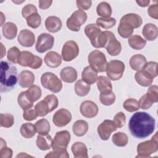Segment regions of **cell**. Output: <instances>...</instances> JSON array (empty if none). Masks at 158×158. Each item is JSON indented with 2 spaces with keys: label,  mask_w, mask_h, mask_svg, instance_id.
I'll return each mask as SVG.
<instances>
[{
  "label": "cell",
  "mask_w": 158,
  "mask_h": 158,
  "mask_svg": "<svg viewBox=\"0 0 158 158\" xmlns=\"http://www.w3.org/2000/svg\"><path fill=\"white\" fill-rule=\"evenodd\" d=\"M42 63L43 60L41 57L27 51H22L18 59V64L21 66L29 67L33 69L40 68Z\"/></svg>",
  "instance_id": "obj_6"
},
{
  "label": "cell",
  "mask_w": 158,
  "mask_h": 158,
  "mask_svg": "<svg viewBox=\"0 0 158 158\" xmlns=\"http://www.w3.org/2000/svg\"><path fill=\"white\" fill-rule=\"evenodd\" d=\"M120 22L126 23L133 28H139L143 23L141 17L138 14L133 13L125 14L121 18Z\"/></svg>",
  "instance_id": "obj_21"
},
{
  "label": "cell",
  "mask_w": 158,
  "mask_h": 158,
  "mask_svg": "<svg viewBox=\"0 0 158 158\" xmlns=\"http://www.w3.org/2000/svg\"><path fill=\"white\" fill-rule=\"evenodd\" d=\"M148 13L151 17L158 19V4L151 5L148 9Z\"/></svg>",
  "instance_id": "obj_57"
},
{
  "label": "cell",
  "mask_w": 158,
  "mask_h": 158,
  "mask_svg": "<svg viewBox=\"0 0 158 158\" xmlns=\"http://www.w3.org/2000/svg\"><path fill=\"white\" fill-rule=\"evenodd\" d=\"M44 60L46 65L51 68L58 67L62 63L60 55L55 51L48 52L46 54Z\"/></svg>",
  "instance_id": "obj_19"
},
{
  "label": "cell",
  "mask_w": 158,
  "mask_h": 158,
  "mask_svg": "<svg viewBox=\"0 0 158 158\" xmlns=\"http://www.w3.org/2000/svg\"><path fill=\"white\" fill-rule=\"evenodd\" d=\"M52 3V1H39V7L41 9H46L49 8Z\"/></svg>",
  "instance_id": "obj_59"
},
{
  "label": "cell",
  "mask_w": 158,
  "mask_h": 158,
  "mask_svg": "<svg viewBox=\"0 0 158 158\" xmlns=\"http://www.w3.org/2000/svg\"><path fill=\"white\" fill-rule=\"evenodd\" d=\"M72 152L74 157L76 158H88V149L86 145L81 142H75L72 144Z\"/></svg>",
  "instance_id": "obj_26"
},
{
  "label": "cell",
  "mask_w": 158,
  "mask_h": 158,
  "mask_svg": "<svg viewBox=\"0 0 158 158\" xmlns=\"http://www.w3.org/2000/svg\"><path fill=\"white\" fill-rule=\"evenodd\" d=\"M72 120V114L66 109H60L56 112L52 117L54 124L58 127L67 125Z\"/></svg>",
  "instance_id": "obj_14"
},
{
  "label": "cell",
  "mask_w": 158,
  "mask_h": 158,
  "mask_svg": "<svg viewBox=\"0 0 158 158\" xmlns=\"http://www.w3.org/2000/svg\"><path fill=\"white\" fill-rule=\"evenodd\" d=\"M41 23V18L38 12L34 13L27 19V25L32 28H38Z\"/></svg>",
  "instance_id": "obj_44"
},
{
  "label": "cell",
  "mask_w": 158,
  "mask_h": 158,
  "mask_svg": "<svg viewBox=\"0 0 158 158\" xmlns=\"http://www.w3.org/2000/svg\"><path fill=\"white\" fill-rule=\"evenodd\" d=\"M157 62L151 61V62H147L142 70L151 78H154L157 76Z\"/></svg>",
  "instance_id": "obj_42"
},
{
  "label": "cell",
  "mask_w": 158,
  "mask_h": 158,
  "mask_svg": "<svg viewBox=\"0 0 158 158\" xmlns=\"http://www.w3.org/2000/svg\"><path fill=\"white\" fill-rule=\"evenodd\" d=\"M42 86L53 93H59L62 88L61 80L57 75L51 72L44 73L41 77Z\"/></svg>",
  "instance_id": "obj_5"
},
{
  "label": "cell",
  "mask_w": 158,
  "mask_h": 158,
  "mask_svg": "<svg viewBox=\"0 0 158 158\" xmlns=\"http://www.w3.org/2000/svg\"><path fill=\"white\" fill-rule=\"evenodd\" d=\"M20 132L23 137L25 138H31L36 134L35 127L31 123H23L20 129Z\"/></svg>",
  "instance_id": "obj_37"
},
{
  "label": "cell",
  "mask_w": 158,
  "mask_h": 158,
  "mask_svg": "<svg viewBox=\"0 0 158 158\" xmlns=\"http://www.w3.org/2000/svg\"><path fill=\"white\" fill-rule=\"evenodd\" d=\"M35 75L31 71L23 70L19 75V85L22 88H28L33 85L35 81Z\"/></svg>",
  "instance_id": "obj_18"
},
{
  "label": "cell",
  "mask_w": 158,
  "mask_h": 158,
  "mask_svg": "<svg viewBox=\"0 0 158 158\" xmlns=\"http://www.w3.org/2000/svg\"><path fill=\"white\" fill-rule=\"evenodd\" d=\"M112 141L113 143L117 146L123 147L125 146L128 142V136L122 132H117L112 136Z\"/></svg>",
  "instance_id": "obj_38"
},
{
  "label": "cell",
  "mask_w": 158,
  "mask_h": 158,
  "mask_svg": "<svg viewBox=\"0 0 158 158\" xmlns=\"http://www.w3.org/2000/svg\"><path fill=\"white\" fill-rule=\"evenodd\" d=\"M123 106L126 110L130 112L136 111L139 109L138 101L134 98H128L125 100L123 102Z\"/></svg>",
  "instance_id": "obj_45"
},
{
  "label": "cell",
  "mask_w": 158,
  "mask_h": 158,
  "mask_svg": "<svg viewBox=\"0 0 158 158\" xmlns=\"http://www.w3.org/2000/svg\"><path fill=\"white\" fill-rule=\"evenodd\" d=\"M82 80L87 83L91 85L95 83L98 80V72L93 69L90 65L84 68L81 73Z\"/></svg>",
  "instance_id": "obj_25"
},
{
  "label": "cell",
  "mask_w": 158,
  "mask_h": 158,
  "mask_svg": "<svg viewBox=\"0 0 158 158\" xmlns=\"http://www.w3.org/2000/svg\"><path fill=\"white\" fill-rule=\"evenodd\" d=\"M99 100L104 106H111L115 101V95L112 91L102 92L100 93Z\"/></svg>",
  "instance_id": "obj_40"
},
{
  "label": "cell",
  "mask_w": 158,
  "mask_h": 158,
  "mask_svg": "<svg viewBox=\"0 0 158 158\" xmlns=\"http://www.w3.org/2000/svg\"><path fill=\"white\" fill-rule=\"evenodd\" d=\"M20 53L21 52L18 48L16 46H13L10 48L7 52V59L14 64H17L18 63V59Z\"/></svg>",
  "instance_id": "obj_48"
},
{
  "label": "cell",
  "mask_w": 158,
  "mask_h": 158,
  "mask_svg": "<svg viewBox=\"0 0 158 158\" xmlns=\"http://www.w3.org/2000/svg\"><path fill=\"white\" fill-rule=\"evenodd\" d=\"M113 122H114L117 128H122L126 122L125 115L122 112L117 113L114 117Z\"/></svg>",
  "instance_id": "obj_52"
},
{
  "label": "cell",
  "mask_w": 158,
  "mask_h": 158,
  "mask_svg": "<svg viewBox=\"0 0 158 158\" xmlns=\"http://www.w3.org/2000/svg\"><path fill=\"white\" fill-rule=\"evenodd\" d=\"M97 86L100 93L112 91V85L110 79L104 76H99L98 78Z\"/></svg>",
  "instance_id": "obj_34"
},
{
  "label": "cell",
  "mask_w": 158,
  "mask_h": 158,
  "mask_svg": "<svg viewBox=\"0 0 158 158\" xmlns=\"http://www.w3.org/2000/svg\"><path fill=\"white\" fill-rule=\"evenodd\" d=\"M142 34L146 40L148 41H154L157 37V27L153 23H146L143 28Z\"/></svg>",
  "instance_id": "obj_24"
},
{
  "label": "cell",
  "mask_w": 158,
  "mask_h": 158,
  "mask_svg": "<svg viewBox=\"0 0 158 158\" xmlns=\"http://www.w3.org/2000/svg\"><path fill=\"white\" fill-rule=\"evenodd\" d=\"M70 141V134L67 130L58 131L54 138L52 148L54 149H65Z\"/></svg>",
  "instance_id": "obj_12"
},
{
  "label": "cell",
  "mask_w": 158,
  "mask_h": 158,
  "mask_svg": "<svg viewBox=\"0 0 158 158\" xmlns=\"http://www.w3.org/2000/svg\"><path fill=\"white\" fill-rule=\"evenodd\" d=\"M48 105L50 112L56 109L58 106L59 101L57 98L54 94L47 95L43 99Z\"/></svg>",
  "instance_id": "obj_49"
},
{
  "label": "cell",
  "mask_w": 158,
  "mask_h": 158,
  "mask_svg": "<svg viewBox=\"0 0 158 158\" xmlns=\"http://www.w3.org/2000/svg\"><path fill=\"white\" fill-rule=\"evenodd\" d=\"M0 123L1 126L5 128L11 127L14 123V118L10 114H1Z\"/></svg>",
  "instance_id": "obj_46"
},
{
  "label": "cell",
  "mask_w": 158,
  "mask_h": 158,
  "mask_svg": "<svg viewBox=\"0 0 158 158\" xmlns=\"http://www.w3.org/2000/svg\"><path fill=\"white\" fill-rule=\"evenodd\" d=\"M87 20V14L84 10H77L72 13L66 22L67 28L73 31H78L81 26L84 24Z\"/></svg>",
  "instance_id": "obj_7"
},
{
  "label": "cell",
  "mask_w": 158,
  "mask_h": 158,
  "mask_svg": "<svg viewBox=\"0 0 158 158\" xmlns=\"http://www.w3.org/2000/svg\"><path fill=\"white\" fill-rule=\"evenodd\" d=\"M125 70L124 63L118 60H112L107 63L106 67V74L108 78L113 81L120 79Z\"/></svg>",
  "instance_id": "obj_8"
},
{
  "label": "cell",
  "mask_w": 158,
  "mask_h": 158,
  "mask_svg": "<svg viewBox=\"0 0 158 158\" xmlns=\"http://www.w3.org/2000/svg\"><path fill=\"white\" fill-rule=\"evenodd\" d=\"M38 12L36 7L33 4H27L25 6L22 10V15L23 18L27 19L30 15Z\"/></svg>",
  "instance_id": "obj_53"
},
{
  "label": "cell",
  "mask_w": 158,
  "mask_h": 158,
  "mask_svg": "<svg viewBox=\"0 0 158 158\" xmlns=\"http://www.w3.org/2000/svg\"><path fill=\"white\" fill-rule=\"evenodd\" d=\"M154 117L145 112H137L130 118L128 128L135 138L143 139L151 135L155 129Z\"/></svg>",
  "instance_id": "obj_1"
},
{
  "label": "cell",
  "mask_w": 158,
  "mask_h": 158,
  "mask_svg": "<svg viewBox=\"0 0 158 158\" xmlns=\"http://www.w3.org/2000/svg\"><path fill=\"white\" fill-rule=\"evenodd\" d=\"M139 107H141L142 109H149L152 104L153 102L147 96L146 94L143 95L138 101Z\"/></svg>",
  "instance_id": "obj_54"
},
{
  "label": "cell",
  "mask_w": 158,
  "mask_h": 158,
  "mask_svg": "<svg viewBox=\"0 0 158 158\" xmlns=\"http://www.w3.org/2000/svg\"><path fill=\"white\" fill-rule=\"evenodd\" d=\"M116 130L117 127L112 120H105L98 127L97 131L100 138L106 141L109 139L111 133Z\"/></svg>",
  "instance_id": "obj_13"
},
{
  "label": "cell",
  "mask_w": 158,
  "mask_h": 158,
  "mask_svg": "<svg viewBox=\"0 0 158 158\" xmlns=\"http://www.w3.org/2000/svg\"><path fill=\"white\" fill-rule=\"evenodd\" d=\"M2 33L5 38L7 40H13L15 38L17 33V27L13 22L5 23L2 26Z\"/></svg>",
  "instance_id": "obj_28"
},
{
  "label": "cell",
  "mask_w": 158,
  "mask_h": 158,
  "mask_svg": "<svg viewBox=\"0 0 158 158\" xmlns=\"http://www.w3.org/2000/svg\"><path fill=\"white\" fill-rule=\"evenodd\" d=\"M100 28L94 23L87 25L85 28V33L91 41L92 46L96 48H98V41L101 33Z\"/></svg>",
  "instance_id": "obj_15"
},
{
  "label": "cell",
  "mask_w": 158,
  "mask_h": 158,
  "mask_svg": "<svg viewBox=\"0 0 158 158\" xmlns=\"http://www.w3.org/2000/svg\"><path fill=\"white\" fill-rule=\"evenodd\" d=\"M147 63L146 57L142 54H135L131 57L129 60L130 67L136 71L141 70Z\"/></svg>",
  "instance_id": "obj_23"
},
{
  "label": "cell",
  "mask_w": 158,
  "mask_h": 158,
  "mask_svg": "<svg viewBox=\"0 0 158 158\" xmlns=\"http://www.w3.org/2000/svg\"><path fill=\"white\" fill-rule=\"evenodd\" d=\"M13 154L12 150L6 147V146L1 148L0 150V156L1 158H10Z\"/></svg>",
  "instance_id": "obj_58"
},
{
  "label": "cell",
  "mask_w": 158,
  "mask_h": 158,
  "mask_svg": "<svg viewBox=\"0 0 158 158\" xmlns=\"http://www.w3.org/2000/svg\"><path fill=\"white\" fill-rule=\"evenodd\" d=\"M146 94L153 103L157 102L158 101V86L157 85L151 86L148 88Z\"/></svg>",
  "instance_id": "obj_51"
},
{
  "label": "cell",
  "mask_w": 158,
  "mask_h": 158,
  "mask_svg": "<svg viewBox=\"0 0 158 158\" xmlns=\"http://www.w3.org/2000/svg\"><path fill=\"white\" fill-rule=\"evenodd\" d=\"M88 130V123L83 120H77L73 125L72 131L77 136H82L86 133Z\"/></svg>",
  "instance_id": "obj_30"
},
{
  "label": "cell",
  "mask_w": 158,
  "mask_h": 158,
  "mask_svg": "<svg viewBox=\"0 0 158 158\" xmlns=\"http://www.w3.org/2000/svg\"><path fill=\"white\" fill-rule=\"evenodd\" d=\"M96 12L98 15L102 18H109L112 12L110 4L106 2H100L96 7Z\"/></svg>",
  "instance_id": "obj_36"
},
{
  "label": "cell",
  "mask_w": 158,
  "mask_h": 158,
  "mask_svg": "<svg viewBox=\"0 0 158 158\" xmlns=\"http://www.w3.org/2000/svg\"><path fill=\"white\" fill-rule=\"evenodd\" d=\"M88 60L90 66L98 72L106 71L107 62L106 56L102 52L99 50L91 51L88 56Z\"/></svg>",
  "instance_id": "obj_3"
},
{
  "label": "cell",
  "mask_w": 158,
  "mask_h": 158,
  "mask_svg": "<svg viewBox=\"0 0 158 158\" xmlns=\"http://www.w3.org/2000/svg\"><path fill=\"white\" fill-rule=\"evenodd\" d=\"M36 132L40 135H48L50 131V124L48 120L42 118L35 123V125Z\"/></svg>",
  "instance_id": "obj_35"
},
{
  "label": "cell",
  "mask_w": 158,
  "mask_h": 158,
  "mask_svg": "<svg viewBox=\"0 0 158 158\" xmlns=\"http://www.w3.org/2000/svg\"><path fill=\"white\" fill-rule=\"evenodd\" d=\"M60 76L62 81L71 83L77 79V72L72 67H65L61 70Z\"/></svg>",
  "instance_id": "obj_22"
},
{
  "label": "cell",
  "mask_w": 158,
  "mask_h": 158,
  "mask_svg": "<svg viewBox=\"0 0 158 158\" xmlns=\"http://www.w3.org/2000/svg\"><path fill=\"white\" fill-rule=\"evenodd\" d=\"M136 2L140 6L143 7H145L148 6L150 2L149 0H146V1H136Z\"/></svg>",
  "instance_id": "obj_60"
},
{
  "label": "cell",
  "mask_w": 158,
  "mask_h": 158,
  "mask_svg": "<svg viewBox=\"0 0 158 158\" xmlns=\"http://www.w3.org/2000/svg\"><path fill=\"white\" fill-rule=\"evenodd\" d=\"M90 91V85L83 80H78L75 85V92L79 96H85Z\"/></svg>",
  "instance_id": "obj_33"
},
{
  "label": "cell",
  "mask_w": 158,
  "mask_h": 158,
  "mask_svg": "<svg viewBox=\"0 0 158 158\" xmlns=\"http://www.w3.org/2000/svg\"><path fill=\"white\" fill-rule=\"evenodd\" d=\"M135 78L136 81L142 86H150L153 81V78H151L143 70L138 71L135 75Z\"/></svg>",
  "instance_id": "obj_32"
},
{
  "label": "cell",
  "mask_w": 158,
  "mask_h": 158,
  "mask_svg": "<svg viewBox=\"0 0 158 158\" xmlns=\"http://www.w3.org/2000/svg\"><path fill=\"white\" fill-rule=\"evenodd\" d=\"M17 101L19 106L23 110L31 109L33 106L34 102L31 99L27 91L21 92L18 96Z\"/></svg>",
  "instance_id": "obj_29"
},
{
  "label": "cell",
  "mask_w": 158,
  "mask_h": 158,
  "mask_svg": "<svg viewBox=\"0 0 158 158\" xmlns=\"http://www.w3.org/2000/svg\"><path fill=\"white\" fill-rule=\"evenodd\" d=\"M77 6L80 10H88L89 9L92 4L91 1L86 0H78L76 1Z\"/></svg>",
  "instance_id": "obj_56"
},
{
  "label": "cell",
  "mask_w": 158,
  "mask_h": 158,
  "mask_svg": "<svg viewBox=\"0 0 158 158\" xmlns=\"http://www.w3.org/2000/svg\"><path fill=\"white\" fill-rule=\"evenodd\" d=\"M54 38L52 35L48 33H43L38 36L35 45L37 52L43 53L51 49L54 45Z\"/></svg>",
  "instance_id": "obj_9"
},
{
  "label": "cell",
  "mask_w": 158,
  "mask_h": 158,
  "mask_svg": "<svg viewBox=\"0 0 158 158\" xmlns=\"http://www.w3.org/2000/svg\"><path fill=\"white\" fill-rule=\"evenodd\" d=\"M80 111L83 116L86 118H92L97 115L98 113V107L93 101L87 100L81 104Z\"/></svg>",
  "instance_id": "obj_16"
},
{
  "label": "cell",
  "mask_w": 158,
  "mask_h": 158,
  "mask_svg": "<svg viewBox=\"0 0 158 158\" xmlns=\"http://www.w3.org/2000/svg\"><path fill=\"white\" fill-rule=\"evenodd\" d=\"M27 91L33 102L36 101L41 96V89L37 85H31Z\"/></svg>",
  "instance_id": "obj_47"
},
{
  "label": "cell",
  "mask_w": 158,
  "mask_h": 158,
  "mask_svg": "<svg viewBox=\"0 0 158 158\" xmlns=\"http://www.w3.org/2000/svg\"><path fill=\"white\" fill-rule=\"evenodd\" d=\"M158 149L157 132L156 133L151 139L140 143L137 146L138 157H149L151 154L156 152Z\"/></svg>",
  "instance_id": "obj_4"
},
{
  "label": "cell",
  "mask_w": 158,
  "mask_h": 158,
  "mask_svg": "<svg viewBox=\"0 0 158 158\" xmlns=\"http://www.w3.org/2000/svg\"><path fill=\"white\" fill-rule=\"evenodd\" d=\"M133 31L134 28L131 27L130 25L126 23L120 22L117 31L121 37L127 38L131 36V35L133 33Z\"/></svg>",
  "instance_id": "obj_39"
},
{
  "label": "cell",
  "mask_w": 158,
  "mask_h": 158,
  "mask_svg": "<svg viewBox=\"0 0 158 158\" xmlns=\"http://www.w3.org/2000/svg\"><path fill=\"white\" fill-rule=\"evenodd\" d=\"M79 53V48L77 43L70 40L65 43L62 49V57L64 61L69 62L76 58Z\"/></svg>",
  "instance_id": "obj_10"
},
{
  "label": "cell",
  "mask_w": 158,
  "mask_h": 158,
  "mask_svg": "<svg viewBox=\"0 0 158 158\" xmlns=\"http://www.w3.org/2000/svg\"><path fill=\"white\" fill-rule=\"evenodd\" d=\"M52 142L53 139L52 137L48 134L46 135H39L36 141V146L42 151H46L51 149L52 146Z\"/></svg>",
  "instance_id": "obj_27"
},
{
  "label": "cell",
  "mask_w": 158,
  "mask_h": 158,
  "mask_svg": "<svg viewBox=\"0 0 158 158\" xmlns=\"http://www.w3.org/2000/svg\"><path fill=\"white\" fill-rule=\"evenodd\" d=\"M45 157H63L68 158L69 157V154L67 151V149H54L52 151L49 152L45 156Z\"/></svg>",
  "instance_id": "obj_50"
},
{
  "label": "cell",
  "mask_w": 158,
  "mask_h": 158,
  "mask_svg": "<svg viewBox=\"0 0 158 158\" xmlns=\"http://www.w3.org/2000/svg\"><path fill=\"white\" fill-rule=\"evenodd\" d=\"M0 91L8 92L15 87L17 83L18 75L17 68L11 63L7 61L1 62Z\"/></svg>",
  "instance_id": "obj_2"
},
{
  "label": "cell",
  "mask_w": 158,
  "mask_h": 158,
  "mask_svg": "<svg viewBox=\"0 0 158 158\" xmlns=\"http://www.w3.org/2000/svg\"><path fill=\"white\" fill-rule=\"evenodd\" d=\"M107 32V41L104 48L107 52L112 56L118 55L122 51L121 43L116 39L114 34L110 31H106Z\"/></svg>",
  "instance_id": "obj_11"
},
{
  "label": "cell",
  "mask_w": 158,
  "mask_h": 158,
  "mask_svg": "<svg viewBox=\"0 0 158 158\" xmlns=\"http://www.w3.org/2000/svg\"><path fill=\"white\" fill-rule=\"evenodd\" d=\"M116 23V20L113 17L98 18L96 20V25L104 29H109Z\"/></svg>",
  "instance_id": "obj_41"
},
{
  "label": "cell",
  "mask_w": 158,
  "mask_h": 158,
  "mask_svg": "<svg viewBox=\"0 0 158 158\" xmlns=\"http://www.w3.org/2000/svg\"><path fill=\"white\" fill-rule=\"evenodd\" d=\"M62 26L61 20L56 16H49L45 20L46 30L51 33L59 31Z\"/></svg>",
  "instance_id": "obj_20"
},
{
  "label": "cell",
  "mask_w": 158,
  "mask_h": 158,
  "mask_svg": "<svg viewBox=\"0 0 158 158\" xmlns=\"http://www.w3.org/2000/svg\"><path fill=\"white\" fill-rule=\"evenodd\" d=\"M17 40L21 46L30 48L33 46L35 41V36L31 31L27 29H23L20 31Z\"/></svg>",
  "instance_id": "obj_17"
},
{
  "label": "cell",
  "mask_w": 158,
  "mask_h": 158,
  "mask_svg": "<svg viewBox=\"0 0 158 158\" xmlns=\"http://www.w3.org/2000/svg\"><path fill=\"white\" fill-rule=\"evenodd\" d=\"M35 110L40 117H44L50 112L49 106L44 100L40 101L35 106Z\"/></svg>",
  "instance_id": "obj_43"
},
{
  "label": "cell",
  "mask_w": 158,
  "mask_h": 158,
  "mask_svg": "<svg viewBox=\"0 0 158 158\" xmlns=\"http://www.w3.org/2000/svg\"><path fill=\"white\" fill-rule=\"evenodd\" d=\"M129 46L136 50L143 49L146 44V41L139 35L131 36L128 40Z\"/></svg>",
  "instance_id": "obj_31"
},
{
  "label": "cell",
  "mask_w": 158,
  "mask_h": 158,
  "mask_svg": "<svg viewBox=\"0 0 158 158\" xmlns=\"http://www.w3.org/2000/svg\"><path fill=\"white\" fill-rule=\"evenodd\" d=\"M38 117V115L34 109H29L25 110H23V117L25 120L27 121H32L35 119H36Z\"/></svg>",
  "instance_id": "obj_55"
}]
</instances>
